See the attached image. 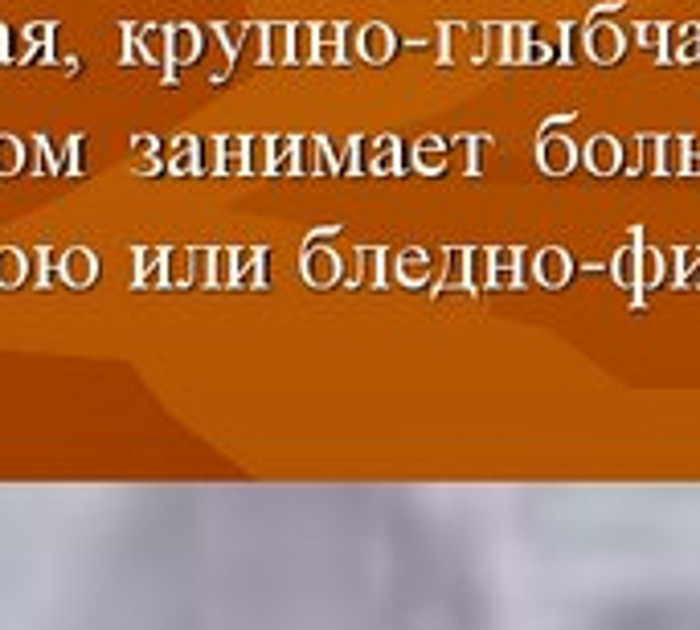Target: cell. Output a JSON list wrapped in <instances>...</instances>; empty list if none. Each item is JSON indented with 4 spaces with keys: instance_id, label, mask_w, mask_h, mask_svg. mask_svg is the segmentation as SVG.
<instances>
[{
    "instance_id": "7",
    "label": "cell",
    "mask_w": 700,
    "mask_h": 630,
    "mask_svg": "<svg viewBox=\"0 0 700 630\" xmlns=\"http://www.w3.org/2000/svg\"><path fill=\"white\" fill-rule=\"evenodd\" d=\"M140 50L144 62L168 66V25H140Z\"/></svg>"
},
{
    "instance_id": "9",
    "label": "cell",
    "mask_w": 700,
    "mask_h": 630,
    "mask_svg": "<svg viewBox=\"0 0 700 630\" xmlns=\"http://www.w3.org/2000/svg\"><path fill=\"white\" fill-rule=\"evenodd\" d=\"M291 62H316V25H291Z\"/></svg>"
},
{
    "instance_id": "11",
    "label": "cell",
    "mask_w": 700,
    "mask_h": 630,
    "mask_svg": "<svg viewBox=\"0 0 700 630\" xmlns=\"http://www.w3.org/2000/svg\"><path fill=\"white\" fill-rule=\"evenodd\" d=\"M615 164H619V144L606 140V135H598V140L590 144V168L594 172H610Z\"/></svg>"
},
{
    "instance_id": "13",
    "label": "cell",
    "mask_w": 700,
    "mask_h": 630,
    "mask_svg": "<svg viewBox=\"0 0 700 630\" xmlns=\"http://www.w3.org/2000/svg\"><path fill=\"white\" fill-rule=\"evenodd\" d=\"M17 160H21V148H17V140H0V168H5V172H13V168H17Z\"/></svg>"
},
{
    "instance_id": "4",
    "label": "cell",
    "mask_w": 700,
    "mask_h": 630,
    "mask_svg": "<svg viewBox=\"0 0 700 630\" xmlns=\"http://www.w3.org/2000/svg\"><path fill=\"white\" fill-rule=\"evenodd\" d=\"M393 54H398V33H393L389 25L373 21V25L357 29V58H365L373 66H385Z\"/></svg>"
},
{
    "instance_id": "1",
    "label": "cell",
    "mask_w": 700,
    "mask_h": 630,
    "mask_svg": "<svg viewBox=\"0 0 700 630\" xmlns=\"http://www.w3.org/2000/svg\"><path fill=\"white\" fill-rule=\"evenodd\" d=\"M586 630H700V602H635L594 618Z\"/></svg>"
},
{
    "instance_id": "5",
    "label": "cell",
    "mask_w": 700,
    "mask_h": 630,
    "mask_svg": "<svg viewBox=\"0 0 700 630\" xmlns=\"http://www.w3.org/2000/svg\"><path fill=\"white\" fill-rule=\"evenodd\" d=\"M291 62V25H262V62L258 66H279Z\"/></svg>"
},
{
    "instance_id": "10",
    "label": "cell",
    "mask_w": 700,
    "mask_h": 630,
    "mask_svg": "<svg viewBox=\"0 0 700 630\" xmlns=\"http://www.w3.org/2000/svg\"><path fill=\"white\" fill-rule=\"evenodd\" d=\"M541 156H545V168L549 172H565V168H570V160H574V144L561 140V135H553V140H545Z\"/></svg>"
},
{
    "instance_id": "8",
    "label": "cell",
    "mask_w": 700,
    "mask_h": 630,
    "mask_svg": "<svg viewBox=\"0 0 700 630\" xmlns=\"http://www.w3.org/2000/svg\"><path fill=\"white\" fill-rule=\"evenodd\" d=\"M217 41H222V50H226V62L234 66L242 58V45H246V25H230V21H217L213 25Z\"/></svg>"
},
{
    "instance_id": "2",
    "label": "cell",
    "mask_w": 700,
    "mask_h": 630,
    "mask_svg": "<svg viewBox=\"0 0 700 630\" xmlns=\"http://www.w3.org/2000/svg\"><path fill=\"white\" fill-rule=\"evenodd\" d=\"M205 50V37L197 25L181 21V25H168V66H164V82H177V66H193Z\"/></svg>"
},
{
    "instance_id": "3",
    "label": "cell",
    "mask_w": 700,
    "mask_h": 630,
    "mask_svg": "<svg viewBox=\"0 0 700 630\" xmlns=\"http://www.w3.org/2000/svg\"><path fill=\"white\" fill-rule=\"evenodd\" d=\"M586 54L598 66H615L627 54V33L615 21H590L586 25Z\"/></svg>"
},
{
    "instance_id": "6",
    "label": "cell",
    "mask_w": 700,
    "mask_h": 630,
    "mask_svg": "<svg viewBox=\"0 0 700 630\" xmlns=\"http://www.w3.org/2000/svg\"><path fill=\"white\" fill-rule=\"evenodd\" d=\"M316 62L344 66V25H336V21L316 25Z\"/></svg>"
},
{
    "instance_id": "14",
    "label": "cell",
    "mask_w": 700,
    "mask_h": 630,
    "mask_svg": "<svg viewBox=\"0 0 700 630\" xmlns=\"http://www.w3.org/2000/svg\"><path fill=\"white\" fill-rule=\"evenodd\" d=\"M0 62H13V29L0 25Z\"/></svg>"
},
{
    "instance_id": "12",
    "label": "cell",
    "mask_w": 700,
    "mask_h": 630,
    "mask_svg": "<svg viewBox=\"0 0 700 630\" xmlns=\"http://www.w3.org/2000/svg\"><path fill=\"white\" fill-rule=\"evenodd\" d=\"M119 33H123V50H119V62H123V66H140V62H144V50H140V25L123 21V25H119Z\"/></svg>"
}]
</instances>
